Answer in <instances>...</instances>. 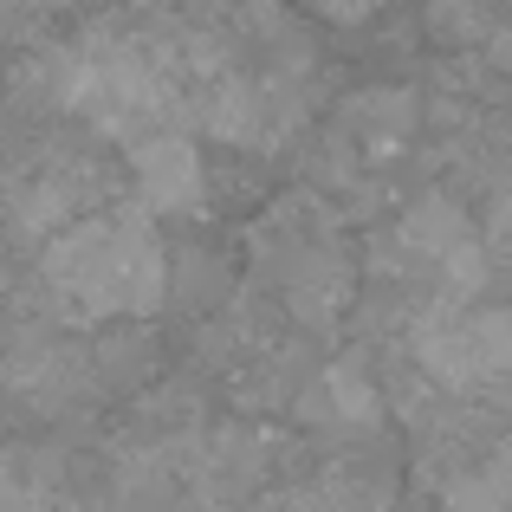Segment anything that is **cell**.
I'll use <instances>...</instances> for the list:
<instances>
[{"label":"cell","mask_w":512,"mask_h":512,"mask_svg":"<svg viewBox=\"0 0 512 512\" xmlns=\"http://www.w3.org/2000/svg\"><path fill=\"white\" fill-rule=\"evenodd\" d=\"M39 273L52 299L78 318H150L169 299V253L143 208L78 214L46 240Z\"/></svg>","instance_id":"cell-1"},{"label":"cell","mask_w":512,"mask_h":512,"mask_svg":"<svg viewBox=\"0 0 512 512\" xmlns=\"http://www.w3.org/2000/svg\"><path fill=\"white\" fill-rule=\"evenodd\" d=\"M415 363L454 396H487L512 383V318L493 305H441L415 325Z\"/></svg>","instance_id":"cell-2"},{"label":"cell","mask_w":512,"mask_h":512,"mask_svg":"<svg viewBox=\"0 0 512 512\" xmlns=\"http://www.w3.org/2000/svg\"><path fill=\"white\" fill-rule=\"evenodd\" d=\"M396 247L415 260L409 273L441 279L448 305H467L480 292V279H487V247H480V227L467 221L448 195H422V201H415V208L402 214V227H396Z\"/></svg>","instance_id":"cell-3"},{"label":"cell","mask_w":512,"mask_h":512,"mask_svg":"<svg viewBox=\"0 0 512 512\" xmlns=\"http://www.w3.org/2000/svg\"><path fill=\"white\" fill-rule=\"evenodd\" d=\"M130 163H137V195L150 214H201V195H208V175H201V156L182 130H163V137L130 143Z\"/></svg>","instance_id":"cell-4"},{"label":"cell","mask_w":512,"mask_h":512,"mask_svg":"<svg viewBox=\"0 0 512 512\" xmlns=\"http://www.w3.org/2000/svg\"><path fill=\"white\" fill-rule=\"evenodd\" d=\"M299 415L318 422V428H376L383 402H376V389L363 383L357 363H331V370H318V383L299 396Z\"/></svg>","instance_id":"cell-5"},{"label":"cell","mask_w":512,"mask_h":512,"mask_svg":"<svg viewBox=\"0 0 512 512\" xmlns=\"http://www.w3.org/2000/svg\"><path fill=\"white\" fill-rule=\"evenodd\" d=\"M409 130H415V98H409V91H396V85L357 91V98L344 104V137L363 143V150H376V156L402 150Z\"/></svg>","instance_id":"cell-6"},{"label":"cell","mask_w":512,"mask_h":512,"mask_svg":"<svg viewBox=\"0 0 512 512\" xmlns=\"http://www.w3.org/2000/svg\"><path fill=\"white\" fill-rule=\"evenodd\" d=\"M7 383L20 389V396H33V402H65L78 383H85V357L65 350V344H26L20 357H13Z\"/></svg>","instance_id":"cell-7"},{"label":"cell","mask_w":512,"mask_h":512,"mask_svg":"<svg viewBox=\"0 0 512 512\" xmlns=\"http://www.w3.org/2000/svg\"><path fill=\"white\" fill-rule=\"evenodd\" d=\"M428 26L435 39H474L487 33V0H428Z\"/></svg>","instance_id":"cell-8"},{"label":"cell","mask_w":512,"mask_h":512,"mask_svg":"<svg viewBox=\"0 0 512 512\" xmlns=\"http://www.w3.org/2000/svg\"><path fill=\"white\" fill-rule=\"evenodd\" d=\"M325 20H338V26H357V20H370L376 7H389V0H312Z\"/></svg>","instance_id":"cell-9"},{"label":"cell","mask_w":512,"mask_h":512,"mask_svg":"<svg viewBox=\"0 0 512 512\" xmlns=\"http://www.w3.org/2000/svg\"><path fill=\"white\" fill-rule=\"evenodd\" d=\"M52 7H65V0H0V20H33V13L46 20Z\"/></svg>","instance_id":"cell-10"},{"label":"cell","mask_w":512,"mask_h":512,"mask_svg":"<svg viewBox=\"0 0 512 512\" xmlns=\"http://www.w3.org/2000/svg\"><path fill=\"white\" fill-rule=\"evenodd\" d=\"M493 208H500V234L512 240V175L500 182V195H493Z\"/></svg>","instance_id":"cell-11"},{"label":"cell","mask_w":512,"mask_h":512,"mask_svg":"<svg viewBox=\"0 0 512 512\" xmlns=\"http://www.w3.org/2000/svg\"><path fill=\"white\" fill-rule=\"evenodd\" d=\"M7 493H13V474H7V461H0V500H7Z\"/></svg>","instance_id":"cell-12"}]
</instances>
